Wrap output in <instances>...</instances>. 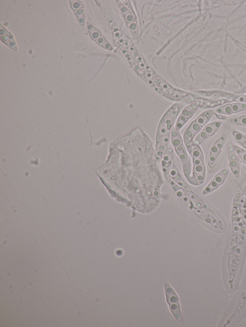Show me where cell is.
Returning a JSON list of instances; mask_svg holds the SVG:
<instances>
[{
	"instance_id": "83f0119b",
	"label": "cell",
	"mask_w": 246,
	"mask_h": 327,
	"mask_svg": "<svg viewBox=\"0 0 246 327\" xmlns=\"http://www.w3.org/2000/svg\"><path fill=\"white\" fill-rule=\"evenodd\" d=\"M182 143V140L179 135L176 138H172V143L174 146L177 147Z\"/></svg>"
},
{
	"instance_id": "ac0fdd59",
	"label": "cell",
	"mask_w": 246,
	"mask_h": 327,
	"mask_svg": "<svg viewBox=\"0 0 246 327\" xmlns=\"http://www.w3.org/2000/svg\"><path fill=\"white\" fill-rule=\"evenodd\" d=\"M75 13L80 24L81 25H83L85 23V18L83 9L80 8L78 10H76L75 11Z\"/></svg>"
},
{
	"instance_id": "8992f818",
	"label": "cell",
	"mask_w": 246,
	"mask_h": 327,
	"mask_svg": "<svg viewBox=\"0 0 246 327\" xmlns=\"http://www.w3.org/2000/svg\"><path fill=\"white\" fill-rule=\"evenodd\" d=\"M198 105L197 103H193L188 106L183 110L181 115L185 116L188 118L191 117L193 115L195 112L197 111Z\"/></svg>"
},
{
	"instance_id": "603a6c76",
	"label": "cell",
	"mask_w": 246,
	"mask_h": 327,
	"mask_svg": "<svg viewBox=\"0 0 246 327\" xmlns=\"http://www.w3.org/2000/svg\"><path fill=\"white\" fill-rule=\"evenodd\" d=\"M229 159L230 161L237 160V157L235 153V149L232 146V144H229Z\"/></svg>"
},
{
	"instance_id": "5b68a950",
	"label": "cell",
	"mask_w": 246,
	"mask_h": 327,
	"mask_svg": "<svg viewBox=\"0 0 246 327\" xmlns=\"http://www.w3.org/2000/svg\"><path fill=\"white\" fill-rule=\"evenodd\" d=\"M212 111H208L205 112L200 115L199 117L196 119V122L198 123L200 125L203 126L205 125L207 122L212 116Z\"/></svg>"
},
{
	"instance_id": "cb8c5ba5",
	"label": "cell",
	"mask_w": 246,
	"mask_h": 327,
	"mask_svg": "<svg viewBox=\"0 0 246 327\" xmlns=\"http://www.w3.org/2000/svg\"><path fill=\"white\" fill-rule=\"evenodd\" d=\"M226 135H224L222 136L218 140L215 142V146H216L219 149H221L222 147H223V145H224V141H225V139H226Z\"/></svg>"
},
{
	"instance_id": "3957f363",
	"label": "cell",
	"mask_w": 246,
	"mask_h": 327,
	"mask_svg": "<svg viewBox=\"0 0 246 327\" xmlns=\"http://www.w3.org/2000/svg\"><path fill=\"white\" fill-rule=\"evenodd\" d=\"M202 126L200 125L198 123L196 122H194L191 124L189 127L186 132V135L188 138L193 137L194 136L197 134L198 131L201 130Z\"/></svg>"
},
{
	"instance_id": "d4e9b609",
	"label": "cell",
	"mask_w": 246,
	"mask_h": 327,
	"mask_svg": "<svg viewBox=\"0 0 246 327\" xmlns=\"http://www.w3.org/2000/svg\"><path fill=\"white\" fill-rule=\"evenodd\" d=\"M220 152H221V149H219L216 146L214 145L211 148L210 157H214L217 158L218 155L220 154Z\"/></svg>"
},
{
	"instance_id": "52a82bcc",
	"label": "cell",
	"mask_w": 246,
	"mask_h": 327,
	"mask_svg": "<svg viewBox=\"0 0 246 327\" xmlns=\"http://www.w3.org/2000/svg\"><path fill=\"white\" fill-rule=\"evenodd\" d=\"M221 123L220 122H215L207 125L204 128V130L206 132L209 136H212L214 134L218 129L221 127Z\"/></svg>"
},
{
	"instance_id": "8fae6325",
	"label": "cell",
	"mask_w": 246,
	"mask_h": 327,
	"mask_svg": "<svg viewBox=\"0 0 246 327\" xmlns=\"http://www.w3.org/2000/svg\"><path fill=\"white\" fill-rule=\"evenodd\" d=\"M217 112L219 114H226V115H230L233 113L232 111V105L231 104L224 105V106L221 107L217 108Z\"/></svg>"
},
{
	"instance_id": "484cf974",
	"label": "cell",
	"mask_w": 246,
	"mask_h": 327,
	"mask_svg": "<svg viewBox=\"0 0 246 327\" xmlns=\"http://www.w3.org/2000/svg\"><path fill=\"white\" fill-rule=\"evenodd\" d=\"M193 157L194 160L202 159L201 154L198 148L195 147L194 148L193 150Z\"/></svg>"
},
{
	"instance_id": "e575fe53",
	"label": "cell",
	"mask_w": 246,
	"mask_h": 327,
	"mask_svg": "<svg viewBox=\"0 0 246 327\" xmlns=\"http://www.w3.org/2000/svg\"><path fill=\"white\" fill-rule=\"evenodd\" d=\"M243 146H244V147L245 148H246V141H245V142H244V144H243Z\"/></svg>"
},
{
	"instance_id": "277c9868",
	"label": "cell",
	"mask_w": 246,
	"mask_h": 327,
	"mask_svg": "<svg viewBox=\"0 0 246 327\" xmlns=\"http://www.w3.org/2000/svg\"><path fill=\"white\" fill-rule=\"evenodd\" d=\"M2 41L6 44L8 46H9L10 48L13 49L14 50H17V46L14 40L12 35H11L9 32H7L6 34L1 36Z\"/></svg>"
},
{
	"instance_id": "836d02e7",
	"label": "cell",
	"mask_w": 246,
	"mask_h": 327,
	"mask_svg": "<svg viewBox=\"0 0 246 327\" xmlns=\"http://www.w3.org/2000/svg\"><path fill=\"white\" fill-rule=\"evenodd\" d=\"M163 153L162 151H159V152H157V154H158L159 156H161V155H162V154H163Z\"/></svg>"
},
{
	"instance_id": "7c38bea8",
	"label": "cell",
	"mask_w": 246,
	"mask_h": 327,
	"mask_svg": "<svg viewBox=\"0 0 246 327\" xmlns=\"http://www.w3.org/2000/svg\"><path fill=\"white\" fill-rule=\"evenodd\" d=\"M167 130H167V125L164 122H161L160 125L158 134H157V142H158L161 140V138L165 135V134L166 133Z\"/></svg>"
},
{
	"instance_id": "1f68e13d",
	"label": "cell",
	"mask_w": 246,
	"mask_h": 327,
	"mask_svg": "<svg viewBox=\"0 0 246 327\" xmlns=\"http://www.w3.org/2000/svg\"><path fill=\"white\" fill-rule=\"evenodd\" d=\"M171 175L173 177L176 176V175H177V173H176V171L174 170L172 171L171 172Z\"/></svg>"
},
{
	"instance_id": "9c48e42d",
	"label": "cell",
	"mask_w": 246,
	"mask_h": 327,
	"mask_svg": "<svg viewBox=\"0 0 246 327\" xmlns=\"http://www.w3.org/2000/svg\"><path fill=\"white\" fill-rule=\"evenodd\" d=\"M195 172L197 176V180L200 183H202L204 180L205 168L203 165H195L194 167Z\"/></svg>"
},
{
	"instance_id": "7a4b0ae2",
	"label": "cell",
	"mask_w": 246,
	"mask_h": 327,
	"mask_svg": "<svg viewBox=\"0 0 246 327\" xmlns=\"http://www.w3.org/2000/svg\"><path fill=\"white\" fill-rule=\"evenodd\" d=\"M178 106L177 104L174 105L170 110L168 111L166 115L164 118V120L163 122H165V123L167 125V130L170 129V128L172 125L174 123L177 112L178 111Z\"/></svg>"
},
{
	"instance_id": "4316f807",
	"label": "cell",
	"mask_w": 246,
	"mask_h": 327,
	"mask_svg": "<svg viewBox=\"0 0 246 327\" xmlns=\"http://www.w3.org/2000/svg\"><path fill=\"white\" fill-rule=\"evenodd\" d=\"M71 6L73 10H77L80 9L81 3L79 1H70Z\"/></svg>"
},
{
	"instance_id": "4dcf8cb0",
	"label": "cell",
	"mask_w": 246,
	"mask_h": 327,
	"mask_svg": "<svg viewBox=\"0 0 246 327\" xmlns=\"http://www.w3.org/2000/svg\"><path fill=\"white\" fill-rule=\"evenodd\" d=\"M1 30H0V34H1V36H3L5 34H6L7 32L6 30L4 28H2V25L1 26Z\"/></svg>"
},
{
	"instance_id": "30bf717a",
	"label": "cell",
	"mask_w": 246,
	"mask_h": 327,
	"mask_svg": "<svg viewBox=\"0 0 246 327\" xmlns=\"http://www.w3.org/2000/svg\"><path fill=\"white\" fill-rule=\"evenodd\" d=\"M120 10L122 12V14L124 16L125 18V19L126 22L128 23H131L134 21L135 18L133 17V14L131 13L128 10L125 6L120 3L119 5Z\"/></svg>"
},
{
	"instance_id": "4fadbf2b",
	"label": "cell",
	"mask_w": 246,
	"mask_h": 327,
	"mask_svg": "<svg viewBox=\"0 0 246 327\" xmlns=\"http://www.w3.org/2000/svg\"><path fill=\"white\" fill-rule=\"evenodd\" d=\"M229 165L234 175L236 177H239V174H240V164H239V162L237 161V160L230 161L229 163Z\"/></svg>"
},
{
	"instance_id": "44dd1931",
	"label": "cell",
	"mask_w": 246,
	"mask_h": 327,
	"mask_svg": "<svg viewBox=\"0 0 246 327\" xmlns=\"http://www.w3.org/2000/svg\"><path fill=\"white\" fill-rule=\"evenodd\" d=\"M234 148L235 150L236 151V153L241 159V160L246 163V151L238 148V147L234 146Z\"/></svg>"
},
{
	"instance_id": "7402d4cb",
	"label": "cell",
	"mask_w": 246,
	"mask_h": 327,
	"mask_svg": "<svg viewBox=\"0 0 246 327\" xmlns=\"http://www.w3.org/2000/svg\"><path fill=\"white\" fill-rule=\"evenodd\" d=\"M230 123L237 124H240V125H246V116H242L239 118L231 119L230 120Z\"/></svg>"
},
{
	"instance_id": "d6986e66",
	"label": "cell",
	"mask_w": 246,
	"mask_h": 327,
	"mask_svg": "<svg viewBox=\"0 0 246 327\" xmlns=\"http://www.w3.org/2000/svg\"><path fill=\"white\" fill-rule=\"evenodd\" d=\"M232 111L233 113H237L238 112L241 111L246 109V104H232Z\"/></svg>"
},
{
	"instance_id": "d590c367",
	"label": "cell",
	"mask_w": 246,
	"mask_h": 327,
	"mask_svg": "<svg viewBox=\"0 0 246 327\" xmlns=\"http://www.w3.org/2000/svg\"><path fill=\"white\" fill-rule=\"evenodd\" d=\"M244 208H246V205H244Z\"/></svg>"
},
{
	"instance_id": "ba28073f",
	"label": "cell",
	"mask_w": 246,
	"mask_h": 327,
	"mask_svg": "<svg viewBox=\"0 0 246 327\" xmlns=\"http://www.w3.org/2000/svg\"><path fill=\"white\" fill-rule=\"evenodd\" d=\"M87 28L88 31L92 40H96L101 37V32L96 28L89 22H87Z\"/></svg>"
},
{
	"instance_id": "5bb4252c",
	"label": "cell",
	"mask_w": 246,
	"mask_h": 327,
	"mask_svg": "<svg viewBox=\"0 0 246 327\" xmlns=\"http://www.w3.org/2000/svg\"><path fill=\"white\" fill-rule=\"evenodd\" d=\"M228 174V170L226 169L223 170L215 177L214 181L217 182L219 184H222L224 182Z\"/></svg>"
},
{
	"instance_id": "f546056e",
	"label": "cell",
	"mask_w": 246,
	"mask_h": 327,
	"mask_svg": "<svg viewBox=\"0 0 246 327\" xmlns=\"http://www.w3.org/2000/svg\"><path fill=\"white\" fill-rule=\"evenodd\" d=\"M178 135V132H177L175 130H173L172 132V138H176V137H177Z\"/></svg>"
},
{
	"instance_id": "d6a6232c",
	"label": "cell",
	"mask_w": 246,
	"mask_h": 327,
	"mask_svg": "<svg viewBox=\"0 0 246 327\" xmlns=\"http://www.w3.org/2000/svg\"><path fill=\"white\" fill-rule=\"evenodd\" d=\"M164 159L165 161H168L169 160V157H168V156H166H166H165V157H164Z\"/></svg>"
},
{
	"instance_id": "ffe728a7",
	"label": "cell",
	"mask_w": 246,
	"mask_h": 327,
	"mask_svg": "<svg viewBox=\"0 0 246 327\" xmlns=\"http://www.w3.org/2000/svg\"><path fill=\"white\" fill-rule=\"evenodd\" d=\"M219 186V184L217 182L215 181L214 180V181H212L211 182V183L209 184V186L207 187L204 190L203 193L207 194L211 193V192H212V190H214L215 189L217 188Z\"/></svg>"
},
{
	"instance_id": "2e32d148",
	"label": "cell",
	"mask_w": 246,
	"mask_h": 327,
	"mask_svg": "<svg viewBox=\"0 0 246 327\" xmlns=\"http://www.w3.org/2000/svg\"><path fill=\"white\" fill-rule=\"evenodd\" d=\"M209 135L207 134L206 132L203 130L200 132V134L197 136V137L196 138L195 142L197 145H199L200 143H201L202 142L204 141L206 139H207L209 137Z\"/></svg>"
},
{
	"instance_id": "8d00e7d4",
	"label": "cell",
	"mask_w": 246,
	"mask_h": 327,
	"mask_svg": "<svg viewBox=\"0 0 246 327\" xmlns=\"http://www.w3.org/2000/svg\"><path fill=\"white\" fill-rule=\"evenodd\" d=\"M244 218L246 219V215H245V216H244Z\"/></svg>"
},
{
	"instance_id": "e0dca14e",
	"label": "cell",
	"mask_w": 246,
	"mask_h": 327,
	"mask_svg": "<svg viewBox=\"0 0 246 327\" xmlns=\"http://www.w3.org/2000/svg\"><path fill=\"white\" fill-rule=\"evenodd\" d=\"M233 136L236 140L240 144L243 145L244 142L246 140V137L244 135L241 134L240 132L236 131H234L233 132Z\"/></svg>"
},
{
	"instance_id": "9a60e30c",
	"label": "cell",
	"mask_w": 246,
	"mask_h": 327,
	"mask_svg": "<svg viewBox=\"0 0 246 327\" xmlns=\"http://www.w3.org/2000/svg\"><path fill=\"white\" fill-rule=\"evenodd\" d=\"M96 42L100 46H101L102 47L105 49H108V50H112V47L111 46L109 42L106 41V40L105 39V37H103L101 36L99 37L98 39L96 40Z\"/></svg>"
},
{
	"instance_id": "f1b7e54d",
	"label": "cell",
	"mask_w": 246,
	"mask_h": 327,
	"mask_svg": "<svg viewBox=\"0 0 246 327\" xmlns=\"http://www.w3.org/2000/svg\"><path fill=\"white\" fill-rule=\"evenodd\" d=\"M188 118L186 117L185 116H183V115H180L179 117V119H178V122H180V123H182L184 124L186 122H187L188 120Z\"/></svg>"
},
{
	"instance_id": "6da1fadb",
	"label": "cell",
	"mask_w": 246,
	"mask_h": 327,
	"mask_svg": "<svg viewBox=\"0 0 246 327\" xmlns=\"http://www.w3.org/2000/svg\"><path fill=\"white\" fill-rule=\"evenodd\" d=\"M166 301L175 318L179 322L182 321L181 313L178 297L172 288L167 283L165 285Z\"/></svg>"
},
{
	"instance_id": "74e56055",
	"label": "cell",
	"mask_w": 246,
	"mask_h": 327,
	"mask_svg": "<svg viewBox=\"0 0 246 327\" xmlns=\"http://www.w3.org/2000/svg\"><path fill=\"white\" fill-rule=\"evenodd\" d=\"M241 202H243V200H241Z\"/></svg>"
}]
</instances>
